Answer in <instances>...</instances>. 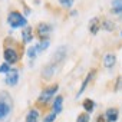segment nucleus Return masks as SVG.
Wrapping results in <instances>:
<instances>
[{"label": "nucleus", "mask_w": 122, "mask_h": 122, "mask_svg": "<svg viewBox=\"0 0 122 122\" xmlns=\"http://www.w3.org/2000/svg\"><path fill=\"white\" fill-rule=\"evenodd\" d=\"M0 102H3V103H7L12 106V98L7 92H0Z\"/></svg>", "instance_id": "obj_18"}, {"label": "nucleus", "mask_w": 122, "mask_h": 122, "mask_svg": "<svg viewBox=\"0 0 122 122\" xmlns=\"http://www.w3.org/2000/svg\"><path fill=\"white\" fill-rule=\"evenodd\" d=\"M115 63H116V56L115 55H112V53L105 55V57H103V65H105V68L111 69V68L115 66Z\"/></svg>", "instance_id": "obj_11"}, {"label": "nucleus", "mask_w": 122, "mask_h": 122, "mask_svg": "<svg viewBox=\"0 0 122 122\" xmlns=\"http://www.w3.org/2000/svg\"><path fill=\"white\" fill-rule=\"evenodd\" d=\"M91 121V118H89V113H81V115H78V118H76V122H89Z\"/></svg>", "instance_id": "obj_22"}, {"label": "nucleus", "mask_w": 122, "mask_h": 122, "mask_svg": "<svg viewBox=\"0 0 122 122\" xmlns=\"http://www.w3.org/2000/svg\"><path fill=\"white\" fill-rule=\"evenodd\" d=\"M101 27H103L106 32H112L113 27H115V25H113L112 22H109V20H103V22L101 23Z\"/></svg>", "instance_id": "obj_21"}, {"label": "nucleus", "mask_w": 122, "mask_h": 122, "mask_svg": "<svg viewBox=\"0 0 122 122\" xmlns=\"http://www.w3.org/2000/svg\"><path fill=\"white\" fill-rule=\"evenodd\" d=\"M7 23H9L10 27H13V29L27 26V20H26V17H25L22 13H19V12H10L9 16H7Z\"/></svg>", "instance_id": "obj_1"}, {"label": "nucleus", "mask_w": 122, "mask_h": 122, "mask_svg": "<svg viewBox=\"0 0 122 122\" xmlns=\"http://www.w3.org/2000/svg\"><path fill=\"white\" fill-rule=\"evenodd\" d=\"M37 119H39V112L36 109H32L26 116V122H37Z\"/></svg>", "instance_id": "obj_16"}, {"label": "nucleus", "mask_w": 122, "mask_h": 122, "mask_svg": "<svg viewBox=\"0 0 122 122\" xmlns=\"http://www.w3.org/2000/svg\"><path fill=\"white\" fill-rule=\"evenodd\" d=\"M96 122H108V121H106V118H105L103 115H99L98 119H96Z\"/></svg>", "instance_id": "obj_27"}, {"label": "nucleus", "mask_w": 122, "mask_h": 122, "mask_svg": "<svg viewBox=\"0 0 122 122\" xmlns=\"http://www.w3.org/2000/svg\"><path fill=\"white\" fill-rule=\"evenodd\" d=\"M50 32H52V26L49 23H39V26H37V36L40 37V40L47 39Z\"/></svg>", "instance_id": "obj_6"}, {"label": "nucleus", "mask_w": 122, "mask_h": 122, "mask_svg": "<svg viewBox=\"0 0 122 122\" xmlns=\"http://www.w3.org/2000/svg\"><path fill=\"white\" fill-rule=\"evenodd\" d=\"M3 57H5L7 65H13V63H16L19 60V53L13 47H6L5 52H3Z\"/></svg>", "instance_id": "obj_2"}, {"label": "nucleus", "mask_w": 122, "mask_h": 122, "mask_svg": "<svg viewBox=\"0 0 122 122\" xmlns=\"http://www.w3.org/2000/svg\"><path fill=\"white\" fill-rule=\"evenodd\" d=\"M121 89H122V76H119L116 82V91H121Z\"/></svg>", "instance_id": "obj_26"}, {"label": "nucleus", "mask_w": 122, "mask_h": 122, "mask_svg": "<svg viewBox=\"0 0 122 122\" xmlns=\"http://www.w3.org/2000/svg\"><path fill=\"white\" fill-rule=\"evenodd\" d=\"M10 109H12V106H10V105H7V103H3V102H0V119L6 118V116L10 113Z\"/></svg>", "instance_id": "obj_14"}, {"label": "nucleus", "mask_w": 122, "mask_h": 122, "mask_svg": "<svg viewBox=\"0 0 122 122\" xmlns=\"http://www.w3.org/2000/svg\"><path fill=\"white\" fill-rule=\"evenodd\" d=\"M56 71H57V65L50 62L49 65H46V66L43 68V71H42V76H43L45 79H50V78L56 73Z\"/></svg>", "instance_id": "obj_7"}, {"label": "nucleus", "mask_w": 122, "mask_h": 122, "mask_svg": "<svg viewBox=\"0 0 122 122\" xmlns=\"http://www.w3.org/2000/svg\"><path fill=\"white\" fill-rule=\"evenodd\" d=\"M49 45H50V42H49V39H45V40H40V43H39V45H36V46H37V52L40 53V52H43V50H46V49L49 47Z\"/></svg>", "instance_id": "obj_19"}, {"label": "nucleus", "mask_w": 122, "mask_h": 122, "mask_svg": "<svg viewBox=\"0 0 122 122\" xmlns=\"http://www.w3.org/2000/svg\"><path fill=\"white\" fill-rule=\"evenodd\" d=\"M9 71H10V65H7V63H3L0 66V73H7Z\"/></svg>", "instance_id": "obj_25"}, {"label": "nucleus", "mask_w": 122, "mask_h": 122, "mask_svg": "<svg viewBox=\"0 0 122 122\" xmlns=\"http://www.w3.org/2000/svg\"><path fill=\"white\" fill-rule=\"evenodd\" d=\"M121 36H122V30H121Z\"/></svg>", "instance_id": "obj_28"}, {"label": "nucleus", "mask_w": 122, "mask_h": 122, "mask_svg": "<svg viewBox=\"0 0 122 122\" xmlns=\"http://www.w3.org/2000/svg\"><path fill=\"white\" fill-rule=\"evenodd\" d=\"M93 75H95V71H91L88 75H86V78H85V81H83V83H82V86H81V89H79V92L76 93V98H79L83 92H85V89L88 88V85H89V82L92 81V78H93Z\"/></svg>", "instance_id": "obj_10"}, {"label": "nucleus", "mask_w": 122, "mask_h": 122, "mask_svg": "<svg viewBox=\"0 0 122 122\" xmlns=\"http://www.w3.org/2000/svg\"><path fill=\"white\" fill-rule=\"evenodd\" d=\"M56 116H57V115H56L55 112H52V113H49V115H46V116L43 118V122H53V121L56 119Z\"/></svg>", "instance_id": "obj_24"}, {"label": "nucleus", "mask_w": 122, "mask_h": 122, "mask_svg": "<svg viewBox=\"0 0 122 122\" xmlns=\"http://www.w3.org/2000/svg\"><path fill=\"white\" fill-rule=\"evenodd\" d=\"M73 2H75V0H59V3L62 5V7H65V9H71Z\"/></svg>", "instance_id": "obj_23"}, {"label": "nucleus", "mask_w": 122, "mask_h": 122, "mask_svg": "<svg viewBox=\"0 0 122 122\" xmlns=\"http://www.w3.org/2000/svg\"><path fill=\"white\" fill-rule=\"evenodd\" d=\"M57 89H59V86L57 85H52V86H49V88H45V91L40 93V96H39V102L40 103H46L56 92H57Z\"/></svg>", "instance_id": "obj_4"}, {"label": "nucleus", "mask_w": 122, "mask_h": 122, "mask_svg": "<svg viewBox=\"0 0 122 122\" xmlns=\"http://www.w3.org/2000/svg\"><path fill=\"white\" fill-rule=\"evenodd\" d=\"M99 30H101V20H99V17L91 19V22H89V32L92 35H96Z\"/></svg>", "instance_id": "obj_9"}, {"label": "nucleus", "mask_w": 122, "mask_h": 122, "mask_svg": "<svg viewBox=\"0 0 122 122\" xmlns=\"http://www.w3.org/2000/svg\"><path fill=\"white\" fill-rule=\"evenodd\" d=\"M118 116H119L118 109H116V108H109V109L106 111V116H105V118H106L108 122H116Z\"/></svg>", "instance_id": "obj_12"}, {"label": "nucleus", "mask_w": 122, "mask_h": 122, "mask_svg": "<svg viewBox=\"0 0 122 122\" xmlns=\"http://www.w3.org/2000/svg\"><path fill=\"white\" fill-rule=\"evenodd\" d=\"M37 55H39V52H37V46H36V45H33V46H30V47L27 49V56H29L30 59H35Z\"/></svg>", "instance_id": "obj_20"}, {"label": "nucleus", "mask_w": 122, "mask_h": 122, "mask_svg": "<svg viewBox=\"0 0 122 122\" xmlns=\"http://www.w3.org/2000/svg\"><path fill=\"white\" fill-rule=\"evenodd\" d=\"M82 106H83V109L86 111V113H92V111H93V108H95V102H93L92 99H85L83 103H82Z\"/></svg>", "instance_id": "obj_15"}, {"label": "nucleus", "mask_w": 122, "mask_h": 122, "mask_svg": "<svg viewBox=\"0 0 122 122\" xmlns=\"http://www.w3.org/2000/svg\"><path fill=\"white\" fill-rule=\"evenodd\" d=\"M19 82V71L15 68H10V71L6 73V83L9 86H15Z\"/></svg>", "instance_id": "obj_5"}, {"label": "nucleus", "mask_w": 122, "mask_h": 122, "mask_svg": "<svg viewBox=\"0 0 122 122\" xmlns=\"http://www.w3.org/2000/svg\"><path fill=\"white\" fill-rule=\"evenodd\" d=\"M111 10H112V13H121L122 12V0H113Z\"/></svg>", "instance_id": "obj_17"}, {"label": "nucleus", "mask_w": 122, "mask_h": 122, "mask_svg": "<svg viewBox=\"0 0 122 122\" xmlns=\"http://www.w3.org/2000/svg\"><path fill=\"white\" fill-rule=\"evenodd\" d=\"M62 103H63V98L62 96H56V99L53 102V112L56 115H59L62 112Z\"/></svg>", "instance_id": "obj_13"}, {"label": "nucleus", "mask_w": 122, "mask_h": 122, "mask_svg": "<svg viewBox=\"0 0 122 122\" xmlns=\"http://www.w3.org/2000/svg\"><path fill=\"white\" fill-rule=\"evenodd\" d=\"M22 40L23 43H30L33 40V29L29 26H25L22 30Z\"/></svg>", "instance_id": "obj_8"}, {"label": "nucleus", "mask_w": 122, "mask_h": 122, "mask_svg": "<svg viewBox=\"0 0 122 122\" xmlns=\"http://www.w3.org/2000/svg\"><path fill=\"white\" fill-rule=\"evenodd\" d=\"M66 55H68V47H66V46H59V47L55 50V53H53L52 63H56V65L62 63L63 60H65V57H66Z\"/></svg>", "instance_id": "obj_3"}]
</instances>
